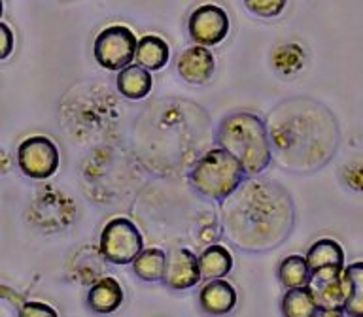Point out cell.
Here are the masks:
<instances>
[{
  "instance_id": "6da1fadb",
  "label": "cell",
  "mask_w": 363,
  "mask_h": 317,
  "mask_svg": "<svg viewBox=\"0 0 363 317\" xmlns=\"http://www.w3.org/2000/svg\"><path fill=\"white\" fill-rule=\"evenodd\" d=\"M225 236L244 251L278 248L294 229V200L272 180H244L221 200Z\"/></svg>"
},
{
  "instance_id": "7a4b0ae2",
  "label": "cell",
  "mask_w": 363,
  "mask_h": 317,
  "mask_svg": "<svg viewBox=\"0 0 363 317\" xmlns=\"http://www.w3.org/2000/svg\"><path fill=\"white\" fill-rule=\"evenodd\" d=\"M267 134L272 155L284 168L305 174L322 168L339 144L337 121L311 98H289L269 113Z\"/></svg>"
},
{
  "instance_id": "3957f363",
  "label": "cell",
  "mask_w": 363,
  "mask_h": 317,
  "mask_svg": "<svg viewBox=\"0 0 363 317\" xmlns=\"http://www.w3.org/2000/svg\"><path fill=\"white\" fill-rule=\"evenodd\" d=\"M218 144L237 158L246 175L261 174L272 161L267 127L254 113L227 115L218 130Z\"/></svg>"
},
{
  "instance_id": "277c9868",
  "label": "cell",
  "mask_w": 363,
  "mask_h": 317,
  "mask_svg": "<svg viewBox=\"0 0 363 317\" xmlns=\"http://www.w3.org/2000/svg\"><path fill=\"white\" fill-rule=\"evenodd\" d=\"M189 178L199 195L221 202L246 180V172L231 153L216 147L193 164Z\"/></svg>"
},
{
  "instance_id": "5b68a950",
  "label": "cell",
  "mask_w": 363,
  "mask_h": 317,
  "mask_svg": "<svg viewBox=\"0 0 363 317\" xmlns=\"http://www.w3.org/2000/svg\"><path fill=\"white\" fill-rule=\"evenodd\" d=\"M144 249V238L138 226L127 217L108 221L101 232V253L112 265H130Z\"/></svg>"
},
{
  "instance_id": "8992f818",
  "label": "cell",
  "mask_w": 363,
  "mask_h": 317,
  "mask_svg": "<svg viewBox=\"0 0 363 317\" xmlns=\"http://www.w3.org/2000/svg\"><path fill=\"white\" fill-rule=\"evenodd\" d=\"M136 42L138 40L129 27H123V25L106 27L96 36L95 45H93L95 61L102 68L118 72L135 61Z\"/></svg>"
},
{
  "instance_id": "52a82bcc",
  "label": "cell",
  "mask_w": 363,
  "mask_h": 317,
  "mask_svg": "<svg viewBox=\"0 0 363 317\" xmlns=\"http://www.w3.org/2000/svg\"><path fill=\"white\" fill-rule=\"evenodd\" d=\"M345 266H325L311 272L308 289L316 300L318 316H345L346 289L342 279Z\"/></svg>"
},
{
  "instance_id": "ba28073f",
  "label": "cell",
  "mask_w": 363,
  "mask_h": 317,
  "mask_svg": "<svg viewBox=\"0 0 363 317\" xmlns=\"http://www.w3.org/2000/svg\"><path fill=\"white\" fill-rule=\"evenodd\" d=\"M59 149L48 136H30L17 149V164L27 178L48 180L59 168Z\"/></svg>"
},
{
  "instance_id": "9c48e42d",
  "label": "cell",
  "mask_w": 363,
  "mask_h": 317,
  "mask_svg": "<svg viewBox=\"0 0 363 317\" xmlns=\"http://www.w3.org/2000/svg\"><path fill=\"white\" fill-rule=\"evenodd\" d=\"M229 28H231V23H229L227 11L216 4L199 6L187 21V30L193 42L204 47L221 44L227 38Z\"/></svg>"
},
{
  "instance_id": "30bf717a",
  "label": "cell",
  "mask_w": 363,
  "mask_h": 317,
  "mask_svg": "<svg viewBox=\"0 0 363 317\" xmlns=\"http://www.w3.org/2000/svg\"><path fill=\"white\" fill-rule=\"evenodd\" d=\"M163 282L170 289H176V291H186V289L195 287L201 282L197 255L186 248L174 249L167 257V268H164Z\"/></svg>"
},
{
  "instance_id": "8fae6325",
  "label": "cell",
  "mask_w": 363,
  "mask_h": 317,
  "mask_svg": "<svg viewBox=\"0 0 363 317\" xmlns=\"http://www.w3.org/2000/svg\"><path fill=\"white\" fill-rule=\"evenodd\" d=\"M176 68H178V74L184 81L191 85H203L214 74L216 59L208 51V47L193 45V47H187L184 53H180Z\"/></svg>"
},
{
  "instance_id": "7c38bea8",
  "label": "cell",
  "mask_w": 363,
  "mask_h": 317,
  "mask_svg": "<svg viewBox=\"0 0 363 317\" xmlns=\"http://www.w3.org/2000/svg\"><path fill=\"white\" fill-rule=\"evenodd\" d=\"M199 304L208 316H227L237 306V291L229 282L216 277L201 289Z\"/></svg>"
},
{
  "instance_id": "4fadbf2b",
  "label": "cell",
  "mask_w": 363,
  "mask_h": 317,
  "mask_svg": "<svg viewBox=\"0 0 363 317\" xmlns=\"http://www.w3.org/2000/svg\"><path fill=\"white\" fill-rule=\"evenodd\" d=\"M87 304L95 313H112L123 304V289L121 283L113 277H102L89 289Z\"/></svg>"
},
{
  "instance_id": "5bb4252c",
  "label": "cell",
  "mask_w": 363,
  "mask_h": 317,
  "mask_svg": "<svg viewBox=\"0 0 363 317\" xmlns=\"http://www.w3.org/2000/svg\"><path fill=\"white\" fill-rule=\"evenodd\" d=\"M118 91L129 100H142L152 93V72L140 64H127L125 68L118 70Z\"/></svg>"
},
{
  "instance_id": "9a60e30c",
  "label": "cell",
  "mask_w": 363,
  "mask_h": 317,
  "mask_svg": "<svg viewBox=\"0 0 363 317\" xmlns=\"http://www.w3.org/2000/svg\"><path fill=\"white\" fill-rule=\"evenodd\" d=\"M169 57V44H167L163 38H159V36L147 34V36H142V38L136 42V64H140L142 68H146L147 72H157V70L167 67Z\"/></svg>"
},
{
  "instance_id": "2e32d148",
  "label": "cell",
  "mask_w": 363,
  "mask_h": 317,
  "mask_svg": "<svg viewBox=\"0 0 363 317\" xmlns=\"http://www.w3.org/2000/svg\"><path fill=\"white\" fill-rule=\"evenodd\" d=\"M199 270L201 279H216V277H225L233 270V255L231 251L220 243L210 246L199 257Z\"/></svg>"
},
{
  "instance_id": "e0dca14e",
  "label": "cell",
  "mask_w": 363,
  "mask_h": 317,
  "mask_svg": "<svg viewBox=\"0 0 363 317\" xmlns=\"http://www.w3.org/2000/svg\"><path fill=\"white\" fill-rule=\"evenodd\" d=\"M305 260L311 272L325 266H345V251L339 242L331 238H322L308 248Z\"/></svg>"
},
{
  "instance_id": "ac0fdd59",
  "label": "cell",
  "mask_w": 363,
  "mask_h": 317,
  "mask_svg": "<svg viewBox=\"0 0 363 317\" xmlns=\"http://www.w3.org/2000/svg\"><path fill=\"white\" fill-rule=\"evenodd\" d=\"M342 279H345L346 302L345 316H362L363 313V263H354L348 265V268H342Z\"/></svg>"
},
{
  "instance_id": "d6986e66",
  "label": "cell",
  "mask_w": 363,
  "mask_h": 317,
  "mask_svg": "<svg viewBox=\"0 0 363 317\" xmlns=\"http://www.w3.org/2000/svg\"><path fill=\"white\" fill-rule=\"evenodd\" d=\"M167 253L159 248L142 249L133 259V270L142 282H163Z\"/></svg>"
},
{
  "instance_id": "ffe728a7",
  "label": "cell",
  "mask_w": 363,
  "mask_h": 317,
  "mask_svg": "<svg viewBox=\"0 0 363 317\" xmlns=\"http://www.w3.org/2000/svg\"><path fill=\"white\" fill-rule=\"evenodd\" d=\"M282 316L286 317H314L318 316L316 300L312 296L308 285L291 287L282 299Z\"/></svg>"
},
{
  "instance_id": "44dd1931",
  "label": "cell",
  "mask_w": 363,
  "mask_h": 317,
  "mask_svg": "<svg viewBox=\"0 0 363 317\" xmlns=\"http://www.w3.org/2000/svg\"><path fill=\"white\" fill-rule=\"evenodd\" d=\"M278 277L286 289L305 287L311 279V270L301 255H289L278 266Z\"/></svg>"
},
{
  "instance_id": "7402d4cb",
  "label": "cell",
  "mask_w": 363,
  "mask_h": 317,
  "mask_svg": "<svg viewBox=\"0 0 363 317\" xmlns=\"http://www.w3.org/2000/svg\"><path fill=\"white\" fill-rule=\"evenodd\" d=\"M272 64L277 68V72H280L282 76L297 74L305 64V51L297 44L280 45L272 55Z\"/></svg>"
},
{
  "instance_id": "603a6c76",
  "label": "cell",
  "mask_w": 363,
  "mask_h": 317,
  "mask_svg": "<svg viewBox=\"0 0 363 317\" xmlns=\"http://www.w3.org/2000/svg\"><path fill=\"white\" fill-rule=\"evenodd\" d=\"M286 4H288V0H244L246 10L257 17L280 16Z\"/></svg>"
},
{
  "instance_id": "cb8c5ba5",
  "label": "cell",
  "mask_w": 363,
  "mask_h": 317,
  "mask_svg": "<svg viewBox=\"0 0 363 317\" xmlns=\"http://www.w3.org/2000/svg\"><path fill=\"white\" fill-rule=\"evenodd\" d=\"M16 47V36L6 23H0V61H4L13 53Z\"/></svg>"
},
{
  "instance_id": "d4e9b609",
  "label": "cell",
  "mask_w": 363,
  "mask_h": 317,
  "mask_svg": "<svg viewBox=\"0 0 363 317\" xmlns=\"http://www.w3.org/2000/svg\"><path fill=\"white\" fill-rule=\"evenodd\" d=\"M19 316L21 317H57V311L48 304H42V302H27V304L21 306L19 310Z\"/></svg>"
},
{
  "instance_id": "484cf974",
  "label": "cell",
  "mask_w": 363,
  "mask_h": 317,
  "mask_svg": "<svg viewBox=\"0 0 363 317\" xmlns=\"http://www.w3.org/2000/svg\"><path fill=\"white\" fill-rule=\"evenodd\" d=\"M2 13H4V2L0 0V17H2Z\"/></svg>"
}]
</instances>
